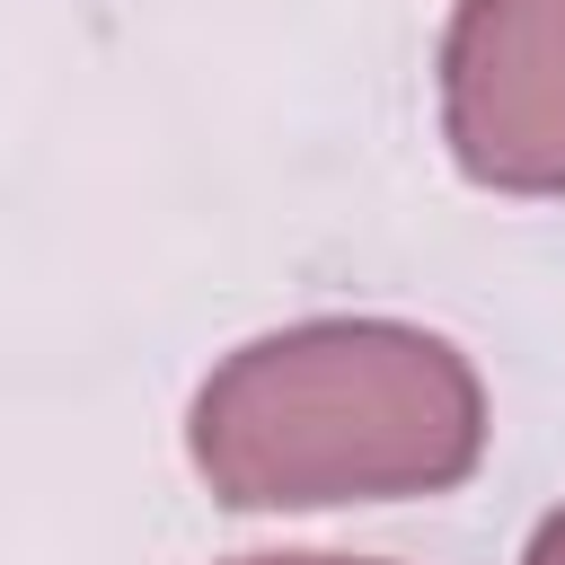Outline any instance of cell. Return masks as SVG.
Returning a JSON list of instances; mask_svg holds the SVG:
<instances>
[{"label":"cell","mask_w":565,"mask_h":565,"mask_svg":"<svg viewBox=\"0 0 565 565\" xmlns=\"http://www.w3.org/2000/svg\"><path fill=\"white\" fill-rule=\"evenodd\" d=\"M521 565H565V503H556V512L530 530V556H521Z\"/></svg>","instance_id":"3957f363"},{"label":"cell","mask_w":565,"mask_h":565,"mask_svg":"<svg viewBox=\"0 0 565 565\" xmlns=\"http://www.w3.org/2000/svg\"><path fill=\"white\" fill-rule=\"evenodd\" d=\"M185 450L230 512L450 494L486 459V388L433 327L300 318L238 344L194 388Z\"/></svg>","instance_id":"6da1fadb"},{"label":"cell","mask_w":565,"mask_h":565,"mask_svg":"<svg viewBox=\"0 0 565 565\" xmlns=\"http://www.w3.org/2000/svg\"><path fill=\"white\" fill-rule=\"evenodd\" d=\"M441 141L486 194H565V0H459Z\"/></svg>","instance_id":"7a4b0ae2"},{"label":"cell","mask_w":565,"mask_h":565,"mask_svg":"<svg viewBox=\"0 0 565 565\" xmlns=\"http://www.w3.org/2000/svg\"><path fill=\"white\" fill-rule=\"evenodd\" d=\"M238 565H371V556H238Z\"/></svg>","instance_id":"277c9868"}]
</instances>
